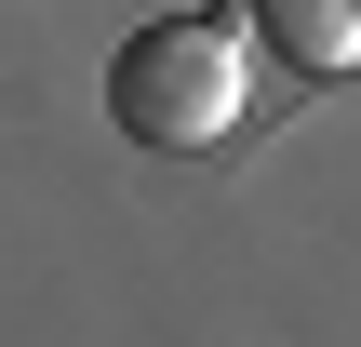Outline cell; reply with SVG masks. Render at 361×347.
<instances>
[{"label": "cell", "instance_id": "1", "mask_svg": "<svg viewBox=\"0 0 361 347\" xmlns=\"http://www.w3.org/2000/svg\"><path fill=\"white\" fill-rule=\"evenodd\" d=\"M241 107H255V67H241V40L214 13H161V27H134L107 53V120L134 147H174V160L188 147H228Z\"/></svg>", "mask_w": 361, "mask_h": 347}, {"label": "cell", "instance_id": "2", "mask_svg": "<svg viewBox=\"0 0 361 347\" xmlns=\"http://www.w3.org/2000/svg\"><path fill=\"white\" fill-rule=\"evenodd\" d=\"M241 13L295 80H348L361 67V0H241Z\"/></svg>", "mask_w": 361, "mask_h": 347}]
</instances>
